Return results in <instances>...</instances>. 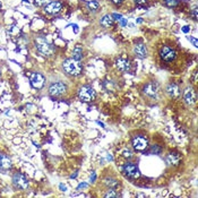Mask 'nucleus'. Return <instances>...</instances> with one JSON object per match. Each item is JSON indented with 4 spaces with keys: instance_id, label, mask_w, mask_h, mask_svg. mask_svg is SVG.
<instances>
[{
    "instance_id": "nucleus-1",
    "label": "nucleus",
    "mask_w": 198,
    "mask_h": 198,
    "mask_svg": "<svg viewBox=\"0 0 198 198\" xmlns=\"http://www.w3.org/2000/svg\"><path fill=\"white\" fill-rule=\"evenodd\" d=\"M62 68L68 75L72 76H78L83 70L82 64L78 60H75L72 58L66 59L65 61L62 62Z\"/></svg>"
},
{
    "instance_id": "nucleus-2",
    "label": "nucleus",
    "mask_w": 198,
    "mask_h": 198,
    "mask_svg": "<svg viewBox=\"0 0 198 198\" xmlns=\"http://www.w3.org/2000/svg\"><path fill=\"white\" fill-rule=\"evenodd\" d=\"M35 47H36L40 53H42L43 56H47V57L52 56L55 52V48L44 38H41V36L35 40Z\"/></svg>"
},
{
    "instance_id": "nucleus-3",
    "label": "nucleus",
    "mask_w": 198,
    "mask_h": 198,
    "mask_svg": "<svg viewBox=\"0 0 198 198\" xmlns=\"http://www.w3.org/2000/svg\"><path fill=\"white\" fill-rule=\"evenodd\" d=\"M96 93L91 86H82L78 91V97L83 102H92L95 99Z\"/></svg>"
},
{
    "instance_id": "nucleus-4",
    "label": "nucleus",
    "mask_w": 198,
    "mask_h": 198,
    "mask_svg": "<svg viewBox=\"0 0 198 198\" xmlns=\"http://www.w3.org/2000/svg\"><path fill=\"white\" fill-rule=\"evenodd\" d=\"M67 91V86L64 82H55L49 86V94L51 96H61Z\"/></svg>"
},
{
    "instance_id": "nucleus-5",
    "label": "nucleus",
    "mask_w": 198,
    "mask_h": 198,
    "mask_svg": "<svg viewBox=\"0 0 198 198\" xmlns=\"http://www.w3.org/2000/svg\"><path fill=\"white\" fill-rule=\"evenodd\" d=\"M160 55H161V58L167 62L173 61L174 59L177 58V52L174 51V49L170 48V47H167V45L161 49Z\"/></svg>"
},
{
    "instance_id": "nucleus-6",
    "label": "nucleus",
    "mask_w": 198,
    "mask_h": 198,
    "mask_svg": "<svg viewBox=\"0 0 198 198\" xmlns=\"http://www.w3.org/2000/svg\"><path fill=\"white\" fill-rule=\"evenodd\" d=\"M13 184H15V187L18 189H26L28 187V180L26 179L25 175L22 173H15L13 175Z\"/></svg>"
},
{
    "instance_id": "nucleus-7",
    "label": "nucleus",
    "mask_w": 198,
    "mask_h": 198,
    "mask_svg": "<svg viewBox=\"0 0 198 198\" xmlns=\"http://www.w3.org/2000/svg\"><path fill=\"white\" fill-rule=\"evenodd\" d=\"M123 173L126 174L127 177L131 178V179H136V178L139 177V170L137 167L136 164H133V163H127L125 164V167L122 169Z\"/></svg>"
},
{
    "instance_id": "nucleus-8",
    "label": "nucleus",
    "mask_w": 198,
    "mask_h": 198,
    "mask_svg": "<svg viewBox=\"0 0 198 198\" xmlns=\"http://www.w3.org/2000/svg\"><path fill=\"white\" fill-rule=\"evenodd\" d=\"M133 146L136 151H145L148 146V139L144 136H136L133 138Z\"/></svg>"
},
{
    "instance_id": "nucleus-9",
    "label": "nucleus",
    "mask_w": 198,
    "mask_h": 198,
    "mask_svg": "<svg viewBox=\"0 0 198 198\" xmlns=\"http://www.w3.org/2000/svg\"><path fill=\"white\" fill-rule=\"evenodd\" d=\"M45 78L44 76L40 74V72H33L31 76V84L32 86L36 89H41L44 86Z\"/></svg>"
},
{
    "instance_id": "nucleus-10",
    "label": "nucleus",
    "mask_w": 198,
    "mask_h": 198,
    "mask_svg": "<svg viewBox=\"0 0 198 198\" xmlns=\"http://www.w3.org/2000/svg\"><path fill=\"white\" fill-rule=\"evenodd\" d=\"M181 160H182V156H181L180 153H177V152H171L167 155V163L169 165H173V167H177L181 163Z\"/></svg>"
},
{
    "instance_id": "nucleus-11",
    "label": "nucleus",
    "mask_w": 198,
    "mask_h": 198,
    "mask_svg": "<svg viewBox=\"0 0 198 198\" xmlns=\"http://www.w3.org/2000/svg\"><path fill=\"white\" fill-rule=\"evenodd\" d=\"M61 9H62V5L61 2H59V1H50L44 8V10L47 11L48 14H51V15L58 14Z\"/></svg>"
},
{
    "instance_id": "nucleus-12",
    "label": "nucleus",
    "mask_w": 198,
    "mask_h": 198,
    "mask_svg": "<svg viewBox=\"0 0 198 198\" xmlns=\"http://www.w3.org/2000/svg\"><path fill=\"white\" fill-rule=\"evenodd\" d=\"M184 99L187 104H194L196 102V92L192 87H187L184 91Z\"/></svg>"
},
{
    "instance_id": "nucleus-13",
    "label": "nucleus",
    "mask_w": 198,
    "mask_h": 198,
    "mask_svg": "<svg viewBox=\"0 0 198 198\" xmlns=\"http://www.w3.org/2000/svg\"><path fill=\"white\" fill-rule=\"evenodd\" d=\"M11 167H13V164H11L10 159L7 155L0 153V171L10 170Z\"/></svg>"
},
{
    "instance_id": "nucleus-14",
    "label": "nucleus",
    "mask_w": 198,
    "mask_h": 198,
    "mask_svg": "<svg viewBox=\"0 0 198 198\" xmlns=\"http://www.w3.org/2000/svg\"><path fill=\"white\" fill-rule=\"evenodd\" d=\"M117 67L121 70V72H128L130 69V61L126 58H119L116 61Z\"/></svg>"
},
{
    "instance_id": "nucleus-15",
    "label": "nucleus",
    "mask_w": 198,
    "mask_h": 198,
    "mask_svg": "<svg viewBox=\"0 0 198 198\" xmlns=\"http://www.w3.org/2000/svg\"><path fill=\"white\" fill-rule=\"evenodd\" d=\"M134 51H135V55H136L138 58H140V59L146 58L147 49H146V47H145V44H142V43L136 44L135 45V48H134Z\"/></svg>"
},
{
    "instance_id": "nucleus-16",
    "label": "nucleus",
    "mask_w": 198,
    "mask_h": 198,
    "mask_svg": "<svg viewBox=\"0 0 198 198\" xmlns=\"http://www.w3.org/2000/svg\"><path fill=\"white\" fill-rule=\"evenodd\" d=\"M157 89H159V87H157V85L155 83H150V84H147V85L144 87V93H145L146 95L153 97V96H156Z\"/></svg>"
},
{
    "instance_id": "nucleus-17",
    "label": "nucleus",
    "mask_w": 198,
    "mask_h": 198,
    "mask_svg": "<svg viewBox=\"0 0 198 198\" xmlns=\"http://www.w3.org/2000/svg\"><path fill=\"white\" fill-rule=\"evenodd\" d=\"M167 93L170 96H172V97H178V96L180 95V89L175 84H170L167 87Z\"/></svg>"
},
{
    "instance_id": "nucleus-18",
    "label": "nucleus",
    "mask_w": 198,
    "mask_h": 198,
    "mask_svg": "<svg viewBox=\"0 0 198 198\" xmlns=\"http://www.w3.org/2000/svg\"><path fill=\"white\" fill-rule=\"evenodd\" d=\"M101 25H102L103 27L105 28H109L112 26L113 24V18H112V15H104L102 18H101Z\"/></svg>"
},
{
    "instance_id": "nucleus-19",
    "label": "nucleus",
    "mask_w": 198,
    "mask_h": 198,
    "mask_svg": "<svg viewBox=\"0 0 198 198\" xmlns=\"http://www.w3.org/2000/svg\"><path fill=\"white\" fill-rule=\"evenodd\" d=\"M83 58V49L80 45H76L75 49L72 50V59L75 60H80Z\"/></svg>"
},
{
    "instance_id": "nucleus-20",
    "label": "nucleus",
    "mask_w": 198,
    "mask_h": 198,
    "mask_svg": "<svg viewBox=\"0 0 198 198\" xmlns=\"http://www.w3.org/2000/svg\"><path fill=\"white\" fill-rule=\"evenodd\" d=\"M104 184L110 188H116V187H118L119 182H118V180L114 179V178H106L105 180H104Z\"/></svg>"
},
{
    "instance_id": "nucleus-21",
    "label": "nucleus",
    "mask_w": 198,
    "mask_h": 198,
    "mask_svg": "<svg viewBox=\"0 0 198 198\" xmlns=\"http://www.w3.org/2000/svg\"><path fill=\"white\" fill-rule=\"evenodd\" d=\"M99 2L97 1H91V2H89L87 4V8H89L91 11H96L97 9H99Z\"/></svg>"
},
{
    "instance_id": "nucleus-22",
    "label": "nucleus",
    "mask_w": 198,
    "mask_h": 198,
    "mask_svg": "<svg viewBox=\"0 0 198 198\" xmlns=\"http://www.w3.org/2000/svg\"><path fill=\"white\" fill-rule=\"evenodd\" d=\"M164 4H165V6H167V7H177L178 4H179V0H164Z\"/></svg>"
},
{
    "instance_id": "nucleus-23",
    "label": "nucleus",
    "mask_w": 198,
    "mask_h": 198,
    "mask_svg": "<svg viewBox=\"0 0 198 198\" xmlns=\"http://www.w3.org/2000/svg\"><path fill=\"white\" fill-rule=\"evenodd\" d=\"M50 2V0H34V4L38 7H45Z\"/></svg>"
},
{
    "instance_id": "nucleus-24",
    "label": "nucleus",
    "mask_w": 198,
    "mask_h": 198,
    "mask_svg": "<svg viewBox=\"0 0 198 198\" xmlns=\"http://www.w3.org/2000/svg\"><path fill=\"white\" fill-rule=\"evenodd\" d=\"M119 196V194L114 189H110L108 192H106L105 195H104V197H106V198H111V197H118Z\"/></svg>"
},
{
    "instance_id": "nucleus-25",
    "label": "nucleus",
    "mask_w": 198,
    "mask_h": 198,
    "mask_svg": "<svg viewBox=\"0 0 198 198\" xmlns=\"http://www.w3.org/2000/svg\"><path fill=\"white\" fill-rule=\"evenodd\" d=\"M122 155L126 157V159H130V157L133 156V152H131V151H129V150H123Z\"/></svg>"
},
{
    "instance_id": "nucleus-26",
    "label": "nucleus",
    "mask_w": 198,
    "mask_h": 198,
    "mask_svg": "<svg viewBox=\"0 0 198 198\" xmlns=\"http://www.w3.org/2000/svg\"><path fill=\"white\" fill-rule=\"evenodd\" d=\"M161 152V148L160 147H157L156 145H154V146H152V148H151V153L152 154H159Z\"/></svg>"
},
{
    "instance_id": "nucleus-27",
    "label": "nucleus",
    "mask_w": 198,
    "mask_h": 198,
    "mask_svg": "<svg viewBox=\"0 0 198 198\" xmlns=\"http://www.w3.org/2000/svg\"><path fill=\"white\" fill-rule=\"evenodd\" d=\"M191 15H192V17H194V19L196 21L197 19V8L195 7L194 9H192V11H191Z\"/></svg>"
},
{
    "instance_id": "nucleus-28",
    "label": "nucleus",
    "mask_w": 198,
    "mask_h": 198,
    "mask_svg": "<svg viewBox=\"0 0 198 198\" xmlns=\"http://www.w3.org/2000/svg\"><path fill=\"white\" fill-rule=\"evenodd\" d=\"M188 40H189V41L191 42V43H192V44H194V47H197V40H196V39L195 38H188Z\"/></svg>"
},
{
    "instance_id": "nucleus-29",
    "label": "nucleus",
    "mask_w": 198,
    "mask_h": 198,
    "mask_svg": "<svg viewBox=\"0 0 198 198\" xmlns=\"http://www.w3.org/2000/svg\"><path fill=\"white\" fill-rule=\"evenodd\" d=\"M111 1H112V2H113L114 5H117V6H120V5L122 4L123 0H111Z\"/></svg>"
},
{
    "instance_id": "nucleus-30",
    "label": "nucleus",
    "mask_w": 198,
    "mask_h": 198,
    "mask_svg": "<svg viewBox=\"0 0 198 198\" xmlns=\"http://www.w3.org/2000/svg\"><path fill=\"white\" fill-rule=\"evenodd\" d=\"M87 186H89V184H80L78 186V188H77V190H80V189H84V188H87Z\"/></svg>"
},
{
    "instance_id": "nucleus-31",
    "label": "nucleus",
    "mask_w": 198,
    "mask_h": 198,
    "mask_svg": "<svg viewBox=\"0 0 198 198\" xmlns=\"http://www.w3.org/2000/svg\"><path fill=\"white\" fill-rule=\"evenodd\" d=\"M134 1H135L137 5H143L146 2V0H134Z\"/></svg>"
},
{
    "instance_id": "nucleus-32",
    "label": "nucleus",
    "mask_w": 198,
    "mask_h": 198,
    "mask_svg": "<svg viewBox=\"0 0 198 198\" xmlns=\"http://www.w3.org/2000/svg\"><path fill=\"white\" fill-rule=\"evenodd\" d=\"M59 187H60V189H61L62 191H66V190H67V187H66V186H64V184H60Z\"/></svg>"
},
{
    "instance_id": "nucleus-33",
    "label": "nucleus",
    "mask_w": 198,
    "mask_h": 198,
    "mask_svg": "<svg viewBox=\"0 0 198 198\" xmlns=\"http://www.w3.org/2000/svg\"><path fill=\"white\" fill-rule=\"evenodd\" d=\"M95 178H96L95 173L93 172V173H92V179H91V181H92V182H94V180H95Z\"/></svg>"
},
{
    "instance_id": "nucleus-34",
    "label": "nucleus",
    "mask_w": 198,
    "mask_h": 198,
    "mask_svg": "<svg viewBox=\"0 0 198 198\" xmlns=\"http://www.w3.org/2000/svg\"><path fill=\"white\" fill-rule=\"evenodd\" d=\"M182 31H184V33H187V32L189 31V28H188V26H184V27L182 28Z\"/></svg>"
},
{
    "instance_id": "nucleus-35",
    "label": "nucleus",
    "mask_w": 198,
    "mask_h": 198,
    "mask_svg": "<svg viewBox=\"0 0 198 198\" xmlns=\"http://www.w3.org/2000/svg\"><path fill=\"white\" fill-rule=\"evenodd\" d=\"M1 6H2V5H1V2H0V8H1Z\"/></svg>"
}]
</instances>
